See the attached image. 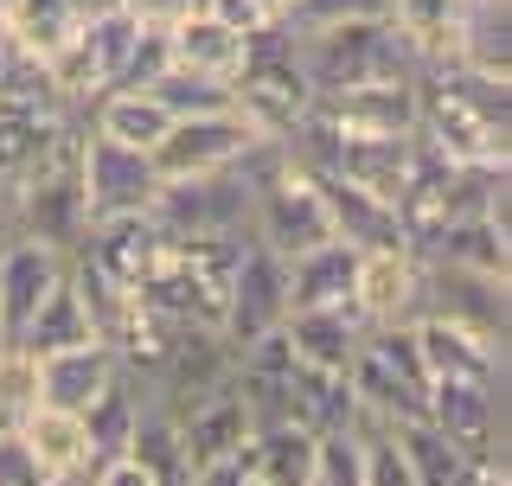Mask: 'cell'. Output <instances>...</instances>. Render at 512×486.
Instances as JSON below:
<instances>
[{"instance_id":"6da1fadb","label":"cell","mask_w":512,"mask_h":486,"mask_svg":"<svg viewBox=\"0 0 512 486\" xmlns=\"http://www.w3.org/2000/svg\"><path fill=\"white\" fill-rule=\"evenodd\" d=\"M512 135V77L468 71L436 58L416 71V141L461 167H506Z\"/></svg>"},{"instance_id":"7a4b0ae2","label":"cell","mask_w":512,"mask_h":486,"mask_svg":"<svg viewBox=\"0 0 512 486\" xmlns=\"http://www.w3.org/2000/svg\"><path fill=\"white\" fill-rule=\"evenodd\" d=\"M288 58L308 77L314 96H340L365 84H397L416 77L423 58L404 39L397 20H346V26H320V32H288Z\"/></svg>"},{"instance_id":"3957f363","label":"cell","mask_w":512,"mask_h":486,"mask_svg":"<svg viewBox=\"0 0 512 486\" xmlns=\"http://www.w3.org/2000/svg\"><path fill=\"white\" fill-rule=\"evenodd\" d=\"M346 384L359 397V410L378 416V423H416V416H429V365H423V346H416L410 320H391V327L365 333V346L346 365Z\"/></svg>"},{"instance_id":"277c9868","label":"cell","mask_w":512,"mask_h":486,"mask_svg":"<svg viewBox=\"0 0 512 486\" xmlns=\"http://www.w3.org/2000/svg\"><path fill=\"white\" fill-rule=\"evenodd\" d=\"M154 224L173 243H199V237H250V186L244 173H205V180H160L154 192Z\"/></svg>"},{"instance_id":"5b68a950","label":"cell","mask_w":512,"mask_h":486,"mask_svg":"<svg viewBox=\"0 0 512 486\" xmlns=\"http://www.w3.org/2000/svg\"><path fill=\"white\" fill-rule=\"evenodd\" d=\"M256 128L237 109H212V116H180L154 141V173L160 180H205V173H231L237 160L256 148Z\"/></svg>"},{"instance_id":"8992f818","label":"cell","mask_w":512,"mask_h":486,"mask_svg":"<svg viewBox=\"0 0 512 486\" xmlns=\"http://www.w3.org/2000/svg\"><path fill=\"white\" fill-rule=\"evenodd\" d=\"M77 186H84L90 224H96V218L148 212L154 192H160V173L141 148H122V141H103L84 128V141H77Z\"/></svg>"},{"instance_id":"52a82bcc","label":"cell","mask_w":512,"mask_h":486,"mask_svg":"<svg viewBox=\"0 0 512 486\" xmlns=\"http://www.w3.org/2000/svg\"><path fill=\"white\" fill-rule=\"evenodd\" d=\"M416 320H455L468 333L506 339V275H480V269H455V263H429L423 256Z\"/></svg>"},{"instance_id":"ba28073f","label":"cell","mask_w":512,"mask_h":486,"mask_svg":"<svg viewBox=\"0 0 512 486\" xmlns=\"http://www.w3.org/2000/svg\"><path fill=\"white\" fill-rule=\"evenodd\" d=\"M288 320V288H282V256H269L263 243L244 237L237 250V269H231V288H224V314H218V339L224 346H250L256 333L282 327Z\"/></svg>"},{"instance_id":"9c48e42d","label":"cell","mask_w":512,"mask_h":486,"mask_svg":"<svg viewBox=\"0 0 512 486\" xmlns=\"http://www.w3.org/2000/svg\"><path fill=\"white\" fill-rule=\"evenodd\" d=\"M64 269H71V256L52 250V243L20 237V231L0 237V333H7V346L26 333V320L45 307V295L64 282Z\"/></svg>"},{"instance_id":"30bf717a","label":"cell","mask_w":512,"mask_h":486,"mask_svg":"<svg viewBox=\"0 0 512 486\" xmlns=\"http://www.w3.org/2000/svg\"><path fill=\"white\" fill-rule=\"evenodd\" d=\"M167 243H173V237L154 224V212H128V218H96L71 256L96 263L116 288H128V295H135V288L154 275V263L167 256Z\"/></svg>"},{"instance_id":"8fae6325","label":"cell","mask_w":512,"mask_h":486,"mask_svg":"<svg viewBox=\"0 0 512 486\" xmlns=\"http://www.w3.org/2000/svg\"><path fill=\"white\" fill-rule=\"evenodd\" d=\"M416 282H423V256L410 243H384V250H359L352 269V301L372 327L391 320H416Z\"/></svg>"},{"instance_id":"7c38bea8","label":"cell","mask_w":512,"mask_h":486,"mask_svg":"<svg viewBox=\"0 0 512 486\" xmlns=\"http://www.w3.org/2000/svg\"><path fill=\"white\" fill-rule=\"evenodd\" d=\"M173 429H180V448H186V467H205V461H224V455H244L250 448V410L244 397H237V384L224 378L218 391H205L199 403H186L180 416H173Z\"/></svg>"},{"instance_id":"4fadbf2b","label":"cell","mask_w":512,"mask_h":486,"mask_svg":"<svg viewBox=\"0 0 512 486\" xmlns=\"http://www.w3.org/2000/svg\"><path fill=\"white\" fill-rule=\"evenodd\" d=\"M282 333H288V346H295L301 365H314V371H346L352 352H359L365 333H372V320H365L359 301L346 295V301H333V307H301V314H288Z\"/></svg>"},{"instance_id":"5bb4252c","label":"cell","mask_w":512,"mask_h":486,"mask_svg":"<svg viewBox=\"0 0 512 486\" xmlns=\"http://www.w3.org/2000/svg\"><path fill=\"white\" fill-rule=\"evenodd\" d=\"M122 378V359L109 339H84V346H64V352H45L39 359V403L52 410H84L96 391Z\"/></svg>"},{"instance_id":"9a60e30c","label":"cell","mask_w":512,"mask_h":486,"mask_svg":"<svg viewBox=\"0 0 512 486\" xmlns=\"http://www.w3.org/2000/svg\"><path fill=\"white\" fill-rule=\"evenodd\" d=\"M352 269H359V250H352L346 237H327L314 243V250L288 256L282 263V288H288V314H301V307H333L352 295Z\"/></svg>"},{"instance_id":"2e32d148","label":"cell","mask_w":512,"mask_h":486,"mask_svg":"<svg viewBox=\"0 0 512 486\" xmlns=\"http://www.w3.org/2000/svg\"><path fill=\"white\" fill-rule=\"evenodd\" d=\"M244 52H250V39L231 32L218 13H192V20H180L167 32V64L199 71V77H218V84H231V77L244 71Z\"/></svg>"},{"instance_id":"e0dca14e","label":"cell","mask_w":512,"mask_h":486,"mask_svg":"<svg viewBox=\"0 0 512 486\" xmlns=\"http://www.w3.org/2000/svg\"><path fill=\"white\" fill-rule=\"evenodd\" d=\"M314 435L320 429H308V423H263L250 435V474L263 480V486H314Z\"/></svg>"},{"instance_id":"ac0fdd59","label":"cell","mask_w":512,"mask_h":486,"mask_svg":"<svg viewBox=\"0 0 512 486\" xmlns=\"http://www.w3.org/2000/svg\"><path fill=\"white\" fill-rule=\"evenodd\" d=\"M0 39L32 64H52L77 39V13H71V0H13L0 13Z\"/></svg>"},{"instance_id":"d6986e66","label":"cell","mask_w":512,"mask_h":486,"mask_svg":"<svg viewBox=\"0 0 512 486\" xmlns=\"http://www.w3.org/2000/svg\"><path fill=\"white\" fill-rule=\"evenodd\" d=\"M26 435V448L39 455L45 474H90V435L77 410H52V403H32V410L13 423Z\"/></svg>"},{"instance_id":"ffe728a7","label":"cell","mask_w":512,"mask_h":486,"mask_svg":"<svg viewBox=\"0 0 512 486\" xmlns=\"http://www.w3.org/2000/svg\"><path fill=\"white\" fill-rule=\"evenodd\" d=\"M167 109L154 103L148 90H103L90 103V116H84V128L90 135H103V141H122V148H141V154H154V141L167 135Z\"/></svg>"},{"instance_id":"44dd1931","label":"cell","mask_w":512,"mask_h":486,"mask_svg":"<svg viewBox=\"0 0 512 486\" xmlns=\"http://www.w3.org/2000/svg\"><path fill=\"white\" fill-rule=\"evenodd\" d=\"M416 256L455 263V269H480V275H506L512 231H500V224H487V218H455V224H442L429 243H416Z\"/></svg>"},{"instance_id":"7402d4cb","label":"cell","mask_w":512,"mask_h":486,"mask_svg":"<svg viewBox=\"0 0 512 486\" xmlns=\"http://www.w3.org/2000/svg\"><path fill=\"white\" fill-rule=\"evenodd\" d=\"M84 339H103L96 333V320H90V307L77 301V288H71V269H64V282L45 295V307L26 320V333L13 339V346H26L32 359H45V352H64V346H84Z\"/></svg>"},{"instance_id":"603a6c76","label":"cell","mask_w":512,"mask_h":486,"mask_svg":"<svg viewBox=\"0 0 512 486\" xmlns=\"http://www.w3.org/2000/svg\"><path fill=\"white\" fill-rule=\"evenodd\" d=\"M148 96L167 109L173 122H180V116H212V109H231V84L199 77V71H180V64H167V71L148 84Z\"/></svg>"},{"instance_id":"cb8c5ba5","label":"cell","mask_w":512,"mask_h":486,"mask_svg":"<svg viewBox=\"0 0 512 486\" xmlns=\"http://www.w3.org/2000/svg\"><path fill=\"white\" fill-rule=\"evenodd\" d=\"M346 20H397V0H282V32H320Z\"/></svg>"},{"instance_id":"d4e9b609","label":"cell","mask_w":512,"mask_h":486,"mask_svg":"<svg viewBox=\"0 0 512 486\" xmlns=\"http://www.w3.org/2000/svg\"><path fill=\"white\" fill-rule=\"evenodd\" d=\"M455 7H461V0H397V26H404V39L416 45V58H423V64L448 58V26H455Z\"/></svg>"},{"instance_id":"484cf974","label":"cell","mask_w":512,"mask_h":486,"mask_svg":"<svg viewBox=\"0 0 512 486\" xmlns=\"http://www.w3.org/2000/svg\"><path fill=\"white\" fill-rule=\"evenodd\" d=\"M359 442H365V486H416L410 455H404V442H397L391 423H378V416L359 410Z\"/></svg>"},{"instance_id":"4316f807","label":"cell","mask_w":512,"mask_h":486,"mask_svg":"<svg viewBox=\"0 0 512 486\" xmlns=\"http://www.w3.org/2000/svg\"><path fill=\"white\" fill-rule=\"evenodd\" d=\"M39 403V359L26 346H0V423H20V416Z\"/></svg>"},{"instance_id":"83f0119b","label":"cell","mask_w":512,"mask_h":486,"mask_svg":"<svg viewBox=\"0 0 512 486\" xmlns=\"http://www.w3.org/2000/svg\"><path fill=\"white\" fill-rule=\"evenodd\" d=\"M52 474L39 467V455L26 448L20 429H0V486H45Z\"/></svg>"},{"instance_id":"f1b7e54d","label":"cell","mask_w":512,"mask_h":486,"mask_svg":"<svg viewBox=\"0 0 512 486\" xmlns=\"http://www.w3.org/2000/svg\"><path fill=\"white\" fill-rule=\"evenodd\" d=\"M122 13H128L141 32H173L180 20L205 13V0H122Z\"/></svg>"},{"instance_id":"f546056e","label":"cell","mask_w":512,"mask_h":486,"mask_svg":"<svg viewBox=\"0 0 512 486\" xmlns=\"http://www.w3.org/2000/svg\"><path fill=\"white\" fill-rule=\"evenodd\" d=\"M205 13H218V20L231 26V32H244V39H250V32H263V26H276V13H269L263 0H205Z\"/></svg>"},{"instance_id":"4dcf8cb0","label":"cell","mask_w":512,"mask_h":486,"mask_svg":"<svg viewBox=\"0 0 512 486\" xmlns=\"http://www.w3.org/2000/svg\"><path fill=\"white\" fill-rule=\"evenodd\" d=\"M84 486H160V480L135 455H109V461H96L90 474H84Z\"/></svg>"},{"instance_id":"1f68e13d","label":"cell","mask_w":512,"mask_h":486,"mask_svg":"<svg viewBox=\"0 0 512 486\" xmlns=\"http://www.w3.org/2000/svg\"><path fill=\"white\" fill-rule=\"evenodd\" d=\"M71 13L84 26V20H103V13H122V0H71Z\"/></svg>"},{"instance_id":"d6a6232c","label":"cell","mask_w":512,"mask_h":486,"mask_svg":"<svg viewBox=\"0 0 512 486\" xmlns=\"http://www.w3.org/2000/svg\"><path fill=\"white\" fill-rule=\"evenodd\" d=\"M45 486H84V474H52Z\"/></svg>"},{"instance_id":"836d02e7","label":"cell","mask_w":512,"mask_h":486,"mask_svg":"<svg viewBox=\"0 0 512 486\" xmlns=\"http://www.w3.org/2000/svg\"><path fill=\"white\" fill-rule=\"evenodd\" d=\"M7 231H13V224H7V205H0V237H7Z\"/></svg>"},{"instance_id":"e575fe53","label":"cell","mask_w":512,"mask_h":486,"mask_svg":"<svg viewBox=\"0 0 512 486\" xmlns=\"http://www.w3.org/2000/svg\"><path fill=\"white\" fill-rule=\"evenodd\" d=\"M263 7H269V13H276V20H282V0H263Z\"/></svg>"},{"instance_id":"d590c367","label":"cell","mask_w":512,"mask_h":486,"mask_svg":"<svg viewBox=\"0 0 512 486\" xmlns=\"http://www.w3.org/2000/svg\"><path fill=\"white\" fill-rule=\"evenodd\" d=\"M7 7H13V0H0V13H7Z\"/></svg>"},{"instance_id":"8d00e7d4","label":"cell","mask_w":512,"mask_h":486,"mask_svg":"<svg viewBox=\"0 0 512 486\" xmlns=\"http://www.w3.org/2000/svg\"><path fill=\"white\" fill-rule=\"evenodd\" d=\"M0 346H7V333H0Z\"/></svg>"},{"instance_id":"74e56055","label":"cell","mask_w":512,"mask_h":486,"mask_svg":"<svg viewBox=\"0 0 512 486\" xmlns=\"http://www.w3.org/2000/svg\"><path fill=\"white\" fill-rule=\"evenodd\" d=\"M0 429H7V423H0Z\"/></svg>"}]
</instances>
